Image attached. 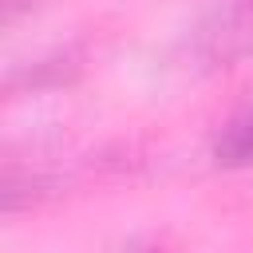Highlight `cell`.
<instances>
[{"label": "cell", "mask_w": 253, "mask_h": 253, "mask_svg": "<svg viewBox=\"0 0 253 253\" xmlns=\"http://www.w3.org/2000/svg\"><path fill=\"white\" fill-rule=\"evenodd\" d=\"M253 51V0H229L190 32V55L198 67H233Z\"/></svg>", "instance_id": "cell-1"}, {"label": "cell", "mask_w": 253, "mask_h": 253, "mask_svg": "<svg viewBox=\"0 0 253 253\" xmlns=\"http://www.w3.org/2000/svg\"><path fill=\"white\" fill-rule=\"evenodd\" d=\"M213 158L221 166H245L253 162V115H237L221 126L213 142Z\"/></svg>", "instance_id": "cell-2"}]
</instances>
